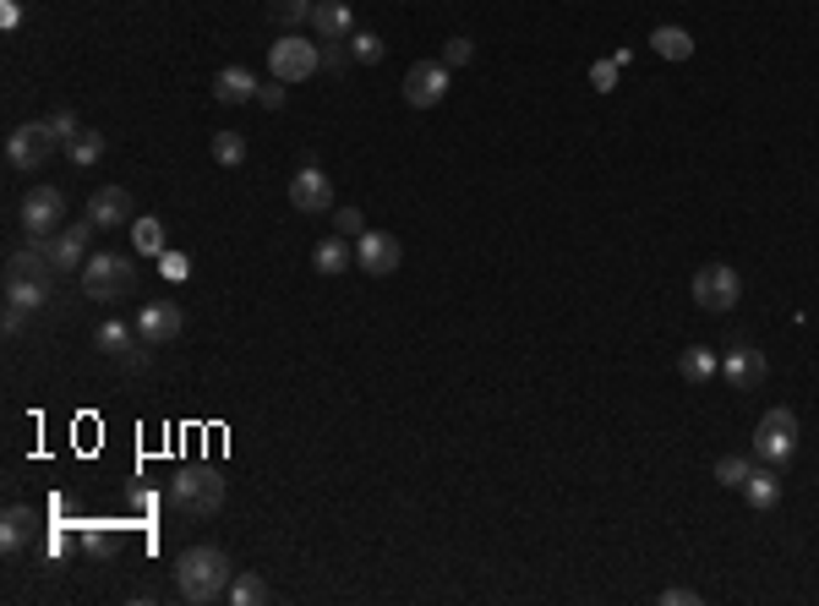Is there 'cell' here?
<instances>
[{
	"label": "cell",
	"instance_id": "6da1fadb",
	"mask_svg": "<svg viewBox=\"0 0 819 606\" xmlns=\"http://www.w3.org/2000/svg\"><path fill=\"white\" fill-rule=\"evenodd\" d=\"M175 590H181V601H192V606H213V601H230V579H235V562H230V552L224 546H186L181 557H175Z\"/></svg>",
	"mask_w": 819,
	"mask_h": 606
},
{
	"label": "cell",
	"instance_id": "7a4b0ae2",
	"mask_svg": "<svg viewBox=\"0 0 819 606\" xmlns=\"http://www.w3.org/2000/svg\"><path fill=\"white\" fill-rule=\"evenodd\" d=\"M164 497H170V508H175V513H186V519H208V513H219V508H224V475H219L213 464H181V470L170 475Z\"/></svg>",
	"mask_w": 819,
	"mask_h": 606
},
{
	"label": "cell",
	"instance_id": "3957f363",
	"mask_svg": "<svg viewBox=\"0 0 819 606\" xmlns=\"http://www.w3.org/2000/svg\"><path fill=\"white\" fill-rule=\"evenodd\" d=\"M77 284H83V295H88V301L110 306V301H121V295H132V290H137V268H132L126 257H115V252H94V257L83 263Z\"/></svg>",
	"mask_w": 819,
	"mask_h": 606
},
{
	"label": "cell",
	"instance_id": "277c9868",
	"mask_svg": "<svg viewBox=\"0 0 819 606\" xmlns=\"http://www.w3.org/2000/svg\"><path fill=\"white\" fill-rule=\"evenodd\" d=\"M268 72L279 83H306V77L322 72V45H311L301 34H284L279 45H268Z\"/></svg>",
	"mask_w": 819,
	"mask_h": 606
},
{
	"label": "cell",
	"instance_id": "5b68a950",
	"mask_svg": "<svg viewBox=\"0 0 819 606\" xmlns=\"http://www.w3.org/2000/svg\"><path fill=\"white\" fill-rule=\"evenodd\" d=\"M792 448H797V415L786 410V404H775L770 415H759V426H754V459H765V464H786L792 459Z\"/></svg>",
	"mask_w": 819,
	"mask_h": 606
},
{
	"label": "cell",
	"instance_id": "8992f818",
	"mask_svg": "<svg viewBox=\"0 0 819 606\" xmlns=\"http://www.w3.org/2000/svg\"><path fill=\"white\" fill-rule=\"evenodd\" d=\"M56 148H61V143L50 137V126H45V121H28V126H17V132L7 137V165H12L17 175H34V170L50 165Z\"/></svg>",
	"mask_w": 819,
	"mask_h": 606
},
{
	"label": "cell",
	"instance_id": "52a82bcc",
	"mask_svg": "<svg viewBox=\"0 0 819 606\" xmlns=\"http://www.w3.org/2000/svg\"><path fill=\"white\" fill-rule=\"evenodd\" d=\"M737 295H743V279H737L726 263H705V268L694 274V306H705V312H732Z\"/></svg>",
	"mask_w": 819,
	"mask_h": 606
},
{
	"label": "cell",
	"instance_id": "ba28073f",
	"mask_svg": "<svg viewBox=\"0 0 819 606\" xmlns=\"http://www.w3.org/2000/svg\"><path fill=\"white\" fill-rule=\"evenodd\" d=\"M66 197L56 192V186H34L28 197H23V230H28V241H39V235H61L66 225Z\"/></svg>",
	"mask_w": 819,
	"mask_h": 606
},
{
	"label": "cell",
	"instance_id": "9c48e42d",
	"mask_svg": "<svg viewBox=\"0 0 819 606\" xmlns=\"http://www.w3.org/2000/svg\"><path fill=\"white\" fill-rule=\"evenodd\" d=\"M94 230H99V225L83 214V219H72L61 235H50V263H56V274H83V263L94 257V252H88Z\"/></svg>",
	"mask_w": 819,
	"mask_h": 606
},
{
	"label": "cell",
	"instance_id": "30bf717a",
	"mask_svg": "<svg viewBox=\"0 0 819 606\" xmlns=\"http://www.w3.org/2000/svg\"><path fill=\"white\" fill-rule=\"evenodd\" d=\"M443 99H449V66L443 61H416V66L404 72V105L432 110Z\"/></svg>",
	"mask_w": 819,
	"mask_h": 606
},
{
	"label": "cell",
	"instance_id": "8fae6325",
	"mask_svg": "<svg viewBox=\"0 0 819 606\" xmlns=\"http://www.w3.org/2000/svg\"><path fill=\"white\" fill-rule=\"evenodd\" d=\"M181 328H186V317H181V306H175V301H148V306H137L143 350H164L170 339H181Z\"/></svg>",
	"mask_w": 819,
	"mask_h": 606
},
{
	"label": "cell",
	"instance_id": "7c38bea8",
	"mask_svg": "<svg viewBox=\"0 0 819 606\" xmlns=\"http://www.w3.org/2000/svg\"><path fill=\"white\" fill-rule=\"evenodd\" d=\"M290 203H295V214H333V181L317 165H301L290 175Z\"/></svg>",
	"mask_w": 819,
	"mask_h": 606
},
{
	"label": "cell",
	"instance_id": "4fadbf2b",
	"mask_svg": "<svg viewBox=\"0 0 819 606\" xmlns=\"http://www.w3.org/2000/svg\"><path fill=\"white\" fill-rule=\"evenodd\" d=\"M355 263H360L371 279H388V274L404 263V246H399L388 230H366V235L355 241Z\"/></svg>",
	"mask_w": 819,
	"mask_h": 606
},
{
	"label": "cell",
	"instance_id": "5bb4252c",
	"mask_svg": "<svg viewBox=\"0 0 819 606\" xmlns=\"http://www.w3.org/2000/svg\"><path fill=\"white\" fill-rule=\"evenodd\" d=\"M311 34H317V45H350V34H355L350 0H317L311 7Z\"/></svg>",
	"mask_w": 819,
	"mask_h": 606
},
{
	"label": "cell",
	"instance_id": "9a60e30c",
	"mask_svg": "<svg viewBox=\"0 0 819 606\" xmlns=\"http://www.w3.org/2000/svg\"><path fill=\"white\" fill-rule=\"evenodd\" d=\"M45 301H50L45 279H7V334H17Z\"/></svg>",
	"mask_w": 819,
	"mask_h": 606
},
{
	"label": "cell",
	"instance_id": "2e32d148",
	"mask_svg": "<svg viewBox=\"0 0 819 606\" xmlns=\"http://www.w3.org/2000/svg\"><path fill=\"white\" fill-rule=\"evenodd\" d=\"M88 219H94L99 230L132 225V192H126V186H99V192L88 197Z\"/></svg>",
	"mask_w": 819,
	"mask_h": 606
},
{
	"label": "cell",
	"instance_id": "e0dca14e",
	"mask_svg": "<svg viewBox=\"0 0 819 606\" xmlns=\"http://www.w3.org/2000/svg\"><path fill=\"white\" fill-rule=\"evenodd\" d=\"M50 274H56V263H50V235H39V241H28V246H17V252L7 257V279H45V284H50Z\"/></svg>",
	"mask_w": 819,
	"mask_h": 606
},
{
	"label": "cell",
	"instance_id": "ac0fdd59",
	"mask_svg": "<svg viewBox=\"0 0 819 606\" xmlns=\"http://www.w3.org/2000/svg\"><path fill=\"white\" fill-rule=\"evenodd\" d=\"M721 377H726L732 388H759V383H765V355H759L754 344H732V350L721 355Z\"/></svg>",
	"mask_w": 819,
	"mask_h": 606
},
{
	"label": "cell",
	"instance_id": "d6986e66",
	"mask_svg": "<svg viewBox=\"0 0 819 606\" xmlns=\"http://www.w3.org/2000/svg\"><path fill=\"white\" fill-rule=\"evenodd\" d=\"M94 344H99L110 361H137V344H143V334H137V323L105 317V323H99V334H94Z\"/></svg>",
	"mask_w": 819,
	"mask_h": 606
},
{
	"label": "cell",
	"instance_id": "ffe728a7",
	"mask_svg": "<svg viewBox=\"0 0 819 606\" xmlns=\"http://www.w3.org/2000/svg\"><path fill=\"white\" fill-rule=\"evenodd\" d=\"M34 530H39V513L23 508V502H12L7 513H0V546H7V552H23L34 541Z\"/></svg>",
	"mask_w": 819,
	"mask_h": 606
},
{
	"label": "cell",
	"instance_id": "44dd1931",
	"mask_svg": "<svg viewBox=\"0 0 819 606\" xmlns=\"http://www.w3.org/2000/svg\"><path fill=\"white\" fill-rule=\"evenodd\" d=\"M257 88H262V83H257L246 66H224V72L213 77V99H219V105H252Z\"/></svg>",
	"mask_w": 819,
	"mask_h": 606
},
{
	"label": "cell",
	"instance_id": "7402d4cb",
	"mask_svg": "<svg viewBox=\"0 0 819 606\" xmlns=\"http://www.w3.org/2000/svg\"><path fill=\"white\" fill-rule=\"evenodd\" d=\"M743 497H748V508H775L781 502V481H775V464H754L748 470V481H743Z\"/></svg>",
	"mask_w": 819,
	"mask_h": 606
},
{
	"label": "cell",
	"instance_id": "603a6c76",
	"mask_svg": "<svg viewBox=\"0 0 819 606\" xmlns=\"http://www.w3.org/2000/svg\"><path fill=\"white\" fill-rule=\"evenodd\" d=\"M355 263V246H350V235H328L317 252H311V268L322 274V279H333V274H344Z\"/></svg>",
	"mask_w": 819,
	"mask_h": 606
},
{
	"label": "cell",
	"instance_id": "cb8c5ba5",
	"mask_svg": "<svg viewBox=\"0 0 819 606\" xmlns=\"http://www.w3.org/2000/svg\"><path fill=\"white\" fill-rule=\"evenodd\" d=\"M650 50H656L661 61H688V56H694V39H688V28H677V23H661V28L650 34Z\"/></svg>",
	"mask_w": 819,
	"mask_h": 606
},
{
	"label": "cell",
	"instance_id": "d4e9b609",
	"mask_svg": "<svg viewBox=\"0 0 819 606\" xmlns=\"http://www.w3.org/2000/svg\"><path fill=\"white\" fill-rule=\"evenodd\" d=\"M677 372H683L694 388H705V383L721 372V361H716V350H699V344H688V350H683V361H677Z\"/></svg>",
	"mask_w": 819,
	"mask_h": 606
},
{
	"label": "cell",
	"instance_id": "484cf974",
	"mask_svg": "<svg viewBox=\"0 0 819 606\" xmlns=\"http://www.w3.org/2000/svg\"><path fill=\"white\" fill-rule=\"evenodd\" d=\"M66 159H72L77 170L99 165V159H105V132H88V126H77V137L66 143Z\"/></svg>",
	"mask_w": 819,
	"mask_h": 606
},
{
	"label": "cell",
	"instance_id": "4316f807",
	"mask_svg": "<svg viewBox=\"0 0 819 606\" xmlns=\"http://www.w3.org/2000/svg\"><path fill=\"white\" fill-rule=\"evenodd\" d=\"M230 601H235V606H262V601H273V590H268V579H262V573H252V568H246V573H235V579H230Z\"/></svg>",
	"mask_w": 819,
	"mask_h": 606
},
{
	"label": "cell",
	"instance_id": "83f0119b",
	"mask_svg": "<svg viewBox=\"0 0 819 606\" xmlns=\"http://www.w3.org/2000/svg\"><path fill=\"white\" fill-rule=\"evenodd\" d=\"M311 7H317V0H268V17H273L284 34H295L301 23H311Z\"/></svg>",
	"mask_w": 819,
	"mask_h": 606
},
{
	"label": "cell",
	"instance_id": "f1b7e54d",
	"mask_svg": "<svg viewBox=\"0 0 819 606\" xmlns=\"http://www.w3.org/2000/svg\"><path fill=\"white\" fill-rule=\"evenodd\" d=\"M132 246L143 257H159L164 252V219H132Z\"/></svg>",
	"mask_w": 819,
	"mask_h": 606
},
{
	"label": "cell",
	"instance_id": "f546056e",
	"mask_svg": "<svg viewBox=\"0 0 819 606\" xmlns=\"http://www.w3.org/2000/svg\"><path fill=\"white\" fill-rule=\"evenodd\" d=\"M213 159H219L224 170L246 165V137H241V132H213Z\"/></svg>",
	"mask_w": 819,
	"mask_h": 606
},
{
	"label": "cell",
	"instance_id": "4dcf8cb0",
	"mask_svg": "<svg viewBox=\"0 0 819 606\" xmlns=\"http://www.w3.org/2000/svg\"><path fill=\"white\" fill-rule=\"evenodd\" d=\"M350 56H355L360 66H377V61L388 56V45H382L377 34H366V28H355V34H350Z\"/></svg>",
	"mask_w": 819,
	"mask_h": 606
},
{
	"label": "cell",
	"instance_id": "1f68e13d",
	"mask_svg": "<svg viewBox=\"0 0 819 606\" xmlns=\"http://www.w3.org/2000/svg\"><path fill=\"white\" fill-rule=\"evenodd\" d=\"M748 470H754L748 459H737V453H726V459L716 464V481H721V486H737V492H743V481H748Z\"/></svg>",
	"mask_w": 819,
	"mask_h": 606
},
{
	"label": "cell",
	"instance_id": "d6a6232c",
	"mask_svg": "<svg viewBox=\"0 0 819 606\" xmlns=\"http://www.w3.org/2000/svg\"><path fill=\"white\" fill-rule=\"evenodd\" d=\"M470 61H476V45H470L465 34L443 45V66H449V72H454V66H470Z\"/></svg>",
	"mask_w": 819,
	"mask_h": 606
},
{
	"label": "cell",
	"instance_id": "836d02e7",
	"mask_svg": "<svg viewBox=\"0 0 819 606\" xmlns=\"http://www.w3.org/2000/svg\"><path fill=\"white\" fill-rule=\"evenodd\" d=\"M45 126H50V137H56V143H61V148H66V143H72V137H77V116H72V110H56V116H50V121H45Z\"/></svg>",
	"mask_w": 819,
	"mask_h": 606
},
{
	"label": "cell",
	"instance_id": "e575fe53",
	"mask_svg": "<svg viewBox=\"0 0 819 606\" xmlns=\"http://www.w3.org/2000/svg\"><path fill=\"white\" fill-rule=\"evenodd\" d=\"M618 72H623V66L607 56V61H596V66H590V83H596L601 94H612V88H618Z\"/></svg>",
	"mask_w": 819,
	"mask_h": 606
},
{
	"label": "cell",
	"instance_id": "d590c367",
	"mask_svg": "<svg viewBox=\"0 0 819 606\" xmlns=\"http://www.w3.org/2000/svg\"><path fill=\"white\" fill-rule=\"evenodd\" d=\"M159 268H164V279H186V274H192V257L164 246V252H159Z\"/></svg>",
	"mask_w": 819,
	"mask_h": 606
},
{
	"label": "cell",
	"instance_id": "8d00e7d4",
	"mask_svg": "<svg viewBox=\"0 0 819 606\" xmlns=\"http://www.w3.org/2000/svg\"><path fill=\"white\" fill-rule=\"evenodd\" d=\"M339 235L360 241V235H366V214H360V208H339Z\"/></svg>",
	"mask_w": 819,
	"mask_h": 606
},
{
	"label": "cell",
	"instance_id": "74e56055",
	"mask_svg": "<svg viewBox=\"0 0 819 606\" xmlns=\"http://www.w3.org/2000/svg\"><path fill=\"white\" fill-rule=\"evenodd\" d=\"M350 61H355V56H350L344 45H322V72H333V77H339Z\"/></svg>",
	"mask_w": 819,
	"mask_h": 606
},
{
	"label": "cell",
	"instance_id": "f35d334b",
	"mask_svg": "<svg viewBox=\"0 0 819 606\" xmlns=\"http://www.w3.org/2000/svg\"><path fill=\"white\" fill-rule=\"evenodd\" d=\"M284 88H290V83H279V77L262 83V88H257V105H262V110H279V105H284Z\"/></svg>",
	"mask_w": 819,
	"mask_h": 606
},
{
	"label": "cell",
	"instance_id": "ab89813d",
	"mask_svg": "<svg viewBox=\"0 0 819 606\" xmlns=\"http://www.w3.org/2000/svg\"><path fill=\"white\" fill-rule=\"evenodd\" d=\"M661 606H699V590H688V584H672V590H661Z\"/></svg>",
	"mask_w": 819,
	"mask_h": 606
},
{
	"label": "cell",
	"instance_id": "60d3db41",
	"mask_svg": "<svg viewBox=\"0 0 819 606\" xmlns=\"http://www.w3.org/2000/svg\"><path fill=\"white\" fill-rule=\"evenodd\" d=\"M83 546H88L94 557H105V552H110V535H99V530H88V535H83Z\"/></svg>",
	"mask_w": 819,
	"mask_h": 606
}]
</instances>
